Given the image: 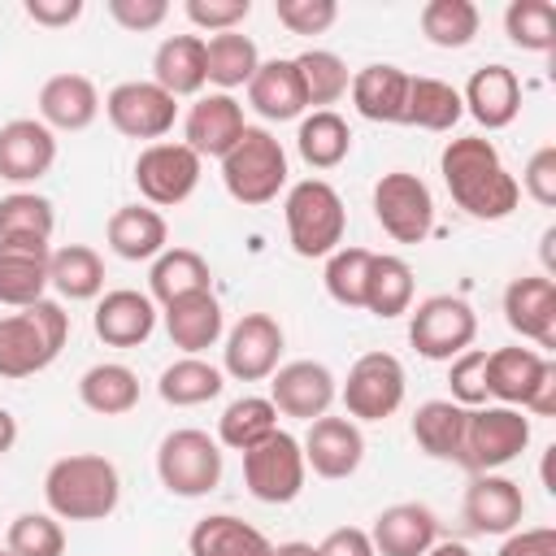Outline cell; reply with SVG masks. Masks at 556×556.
<instances>
[{
	"label": "cell",
	"mask_w": 556,
	"mask_h": 556,
	"mask_svg": "<svg viewBox=\"0 0 556 556\" xmlns=\"http://www.w3.org/2000/svg\"><path fill=\"white\" fill-rule=\"evenodd\" d=\"M439 169H443V182L452 191V200L478 217V222H500L517 208L521 200V187L517 178L508 174V165L500 161L495 143L482 139V135H460L443 148L439 156Z\"/></svg>",
	"instance_id": "6da1fadb"
},
{
	"label": "cell",
	"mask_w": 556,
	"mask_h": 556,
	"mask_svg": "<svg viewBox=\"0 0 556 556\" xmlns=\"http://www.w3.org/2000/svg\"><path fill=\"white\" fill-rule=\"evenodd\" d=\"M43 500L56 521H104L122 500V478L109 456L74 452L43 473Z\"/></svg>",
	"instance_id": "7a4b0ae2"
},
{
	"label": "cell",
	"mask_w": 556,
	"mask_h": 556,
	"mask_svg": "<svg viewBox=\"0 0 556 556\" xmlns=\"http://www.w3.org/2000/svg\"><path fill=\"white\" fill-rule=\"evenodd\" d=\"M70 339V313L56 300H35L0 317V378H30L48 369Z\"/></svg>",
	"instance_id": "3957f363"
},
{
	"label": "cell",
	"mask_w": 556,
	"mask_h": 556,
	"mask_svg": "<svg viewBox=\"0 0 556 556\" xmlns=\"http://www.w3.org/2000/svg\"><path fill=\"white\" fill-rule=\"evenodd\" d=\"M282 217H287V239L300 256H330L343 243L348 230V208L339 200V191L326 178H304L287 191L282 200Z\"/></svg>",
	"instance_id": "277c9868"
},
{
	"label": "cell",
	"mask_w": 556,
	"mask_h": 556,
	"mask_svg": "<svg viewBox=\"0 0 556 556\" xmlns=\"http://www.w3.org/2000/svg\"><path fill=\"white\" fill-rule=\"evenodd\" d=\"M222 182L239 204H269L287 187V152L265 126H248L222 156Z\"/></svg>",
	"instance_id": "5b68a950"
},
{
	"label": "cell",
	"mask_w": 556,
	"mask_h": 556,
	"mask_svg": "<svg viewBox=\"0 0 556 556\" xmlns=\"http://www.w3.org/2000/svg\"><path fill=\"white\" fill-rule=\"evenodd\" d=\"M530 447V417H521V408L508 404H482L469 408L465 421V443H460V460L469 473H495L508 460H517Z\"/></svg>",
	"instance_id": "8992f818"
},
{
	"label": "cell",
	"mask_w": 556,
	"mask_h": 556,
	"mask_svg": "<svg viewBox=\"0 0 556 556\" xmlns=\"http://www.w3.org/2000/svg\"><path fill=\"white\" fill-rule=\"evenodd\" d=\"M156 473L165 491L182 500H200L222 482V447L204 430H191V426L169 430L156 447Z\"/></svg>",
	"instance_id": "52a82bcc"
},
{
	"label": "cell",
	"mask_w": 556,
	"mask_h": 556,
	"mask_svg": "<svg viewBox=\"0 0 556 556\" xmlns=\"http://www.w3.org/2000/svg\"><path fill=\"white\" fill-rule=\"evenodd\" d=\"M408 343L426 361H452L460 356L478 334V313L460 295H426L417 308H408Z\"/></svg>",
	"instance_id": "ba28073f"
},
{
	"label": "cell",
	"mask_w": 556,
	"mask_h": 556,
	"mask_svg": "<svg viewBox=\"0 0 556 556\" xmlns=\"http://www.w3.org/2000/svg\"><path fill=\"white\" fill-rule=\"evenodd\" d=\"M304 447L287 430H274L269 439L243 452V482L261 504H291L304 491Z\"/></svg>",
	"instance_id": "9c48e42d"
},
{
	"label": "cell",
	"mask_w": 556,
	"mask_h": 556,
	"mask_svg": "<svg viewBox=\"0 0 556 556\" xmlns=\"http://www.w3.org/2000/svg\"><path fill=\"white\" fill-rule=\"evenodd\" d=\"M374 217L395 243H421L434 230V195L417 174L391 169L374 182Z\"/></svg>",
	"instance_id": "30bf717a"
},
{
	"label": "cell",
	"mask_w": 556,
	"mask_h": 556,
	"mask_svg": "<svg viewBox=\"0 0 556 556\" xmlns=\"http://www.w3.org/2000/svg\"><path fill=\"white\" fill-rule=\"evenodd\" d=\"M404 404V365L391 352H365L343 382V408L352 421H387Z\"/></svg>",
	"instance_id": "8fae6325"
},
{
	"label": "cell",
	"mask_w": 556,
	"mask_h": 556,
	"mask_svg": "<svg viewBox=\"0 0 556 556\" xmlns=\"http://www.w3.org/2000/svg\"><path fill=\"white\" fill-rule=\"evenodd\" d=\"M135 187L152 208H174L200 187V156L187 143H148L135 156Z\"/></svg>",
	"instance_id": "7c38bea8"
},
{
	"label": "cell",
	"mask_w": 556,
	"mask_h": 556,
	"mask_svg": "<svg viewBox=\"0 0 556 556\" xmlns=\"http://www.w3.org/2000/svg\"><path fill=\"white\" fill-rule=\"evenodd\" d=\"M104 113H109V122H113L117 135L161 143V139L174 130L178 104H174V96L161 91L152 78H135V83H117V87L104 96Z\"/></svg>",
	"instance_id": "4fadbf2b"
},
{
	"label": "cell",
	"mask_w": 556,
	"mask_h": 556,
	"mask_svg": "<svg viewBox=\"0 0 556 556\" xmlns=\"http://www.w3.org/2000/svg\"><path fill=\"white\" fill-rule=\"evenodd\" d=\"M278 356H282V326L269 313H243L230 326L226 348H222V365L239 382L269 378L278 369Z\"/></svg>",
	"instance_id": "5bb4252c"
},
{
	"label": "cell",
	"mask_w": 556,
	"mask_h": 556,
	"mask_svg": "<svg viewBox=\"0 0 556 556\" xmlns=\"http://www.w3.org/2000/svg\"><path fill=\"white\" fill-rule=\"evenodd\" d=\"M339 387L334 374L321 361H287L269 374V404L282 417H300V421H317L330 413Z\"/></svg>",
	"instance_id": "9a60e30c"
},
{
	"label": "cell",
	"mask_w": 556,
	"mask_h": 556,
	"mask_svg": "<svg viewBox=\"0 0 556 556\" xmlns=\"http://www.w3.org/2000/svg\"><path fill=\"white\" fill-rule=\"evenodd\" d=\"M304 465L317 473V478H352L365 460V434L352 417H317L308 421V434H304Z\"/></svg>",
	"instance_id": "2e32d148"
},
{
	"label": "cell",
	"mask_w": 556,
	"mask_h": 556,
	"mask_svg": "<svg viewBox=\"0 0 556 556\" xmlns=\"http://www.w3.org/2000/svg\"><path fill=\"white\" fill-rule=\"evenodd\" d=\"M504 321L534 339L539 348H556V282L552 274H521L504 287Z\"/></svg>",
	"instance_id": "e0dca14e"
},
{
	"label": "cell",
	"mask_w": 556,
	"mask_h": 556,
	"mask_svg": "<svg viewBox=\"0 0 556 556\" xmlns=\"http://www.w3.org/2000/svg\"><path fill=\"white\" fill-rule=\"evenodd\" d=\"M248 130V122H243V104L235 100V96H226V91H213V96H200L195 104H191V113H187V122H182V143L204 161V156H226L235 143H239V135Z\"/></svg>",
	"instance_id": "ac0fdd59"
},
{
	"label": "cell",
	"mask_w": 556,
	"mask_h": 556,
	"mask_svg": "<svg viewBox=\"0 0 556 556\" xmlns=\"http://www.w3.org/2000/svg\"><path fill=\"white\" fill-rule=\"evenodd\" d=\"M460 513H465L469 530H478V534H513V530H521L526 495L504 473H473V482L465 486Z\"/></svg>",
	"instance_id": "d6986e66"
},
{
	"label": "cell",
	"mask_w": 556,
	"mask_h": 556,
	"mask_svg": "<svg viewBox=\"0 0 556 556\" xmlns=\"http://www.w3.org/2000/svg\"><path fill=\"white\" fill-rule=\"evenodd\" d=\"M56 161V135L39 117H13L0 126V178L35 182Z\"/></svg>",
	"instance_id": "ffe728a7"
},
{
	"label": "cell",
	"mask_w": 556,
	"mask_h": 556,
	"mask_svg": "<svg viewBox=\"0 0 556 556\" xmlns=\"http://www.w3.org/2000/svg\"><path fill=\"white\" fill-rule=\"evenodd\" d=\"M374 556H426L439 543V517L426 504H391L374 517L369 530Z\"/></svg>",
	"instance_id": "44dd1931"
},
{
	"label": "cell",
	"mask_w": 556,
	"mask_h": 556,
	"mask_svg": "<svg viewBox=\"0 0 556 556\" xmlns=\"http://www.w3.org/2000/svg\"><path fill=\"white\" fill-rule=\"evenodd\" d=\"M460 104H465V113H473L478 126L504 130V126H513L517 113H521V83H517V74H513L508 65H482V70H473V78L465 83Z\"/></svg>",
	"instance_id": "7402d4cb"
},
{
	"label": "cell",
	"mask_w": 556,
	"mask_h": 556,
	"mask_svg": "<svg viewBox=\"0 0 556 556\" xmlns=\"http://www.w3.org/2000/svg\"><path fill=\"white\" fill-rule=\"evenodd\" d=\"M91 326H96V334L109 348H139V343H148V334L156 326V304L143 291L117 287V291H104L100 295Z\"/></svg>",
	"instance_id": "603a6c76"
},
{
	"label": "cell",
	"mask_w": 556,
	"mask_h": 556,
	"mask_svg": "<svg viewBox=\"0 0 556 556\" xmlns=\"http://www.w3.org/2000/svg\"><path fill=\"white\" fill-rule=\"evenodd\" d=\"M48 261L52 248L35 239H4L0 243V304L26 308L48 291Z\"/></svg>",
	"instance_id": "cb8c5ba5"
},
{
	"label": "cell",
	"mask_w": 556,
	"mask_h": 556,
	"mask_svg": "<svg viewBox=\"0 0 556 556\" xmlns=\"http://www.w3.org/2000/svg\"><path fill=\"white\" fill-rule=\"evenodd\" d=\"M100 113V91L87 74H52L39 87V122L48 130H87Z\"/></svg>",
	"instance_id": "d4e9b609"
},
{
	"label": "cell",
	"mask_w": 556,
	"mask_h": 556,
	"mask_svg": "<svg viewBox=\"0 0 556 556\" xmlns=\"http://www.w3.org/2000/svg\"><path fill=\"white\" fill-rule=\"evenodd\" d=\"M248 104L265 122H291V117H300L308 104H304V87H300L295 61L291 56L261 61L256 74H252V83H248Z\"/></svg>",
	"instance_id": "484cf974"
},
{
	"label": "cell",
	"mask_w": 556,
	"mask_h": 556,
	"mask_svg": "<svg viewBox=\"0 0 556 556\" xmlns=\"http://www.w3.org/2000/svg\"><path fill=\"white\" fill-rule=\"evenodd\" d=\"M109 248L122 261H156L169 243V226L152 204H122L109 217Z\"/></svg>",
	"instance_id": "4316f807"
},
{
	"label": "cell",
	"mask_w": 556,
	"mask_h": 556,
	"mask_svg": "<svg viewBox=\"0 0 556 556\" xmlns=\"http://www.w3.org/2000/svg\"><path fill=\"white\" fill-rule=\"evenodd\" d=\"M348 91H352V104L365 122H400L404 117V96H408V74L400 65L374 61V65L352 74Z\"/></svg>",
	"instance_id": "83f0119b"
},
{
	"label": "cell",
	"mask_w": 556,
	"mask_h": 556,
	"mask_svg": "<svg viewBox=\"0 0 556 556\" xmlns=\"http://www.w3.org/2000/svg\"><path fill=\"white\" fill-rule=\"evenodd\" d=\"M222 304L213 291H195V295H182L174 304H165V330H169V343L182 348L187 356H200L204 348H213L222 339Z\"/></svg>",
	"instance_id": "f1b7e54d"
},
{
	"label": "cell",
	"mask_w": 556,
	"mask_h": 556,
	"mask_svg": "<svg viewBox=\"0 0 556 556\" xmlns=\"http://www.w3.org/2000/svg\"><path fill=\"white\" fill-rule=\"evenodd\" d=\"M152 83L161 91L178 96H200V87L208 83L204 74V39L200 35H169L161 39L156 56H152Z\"/></svg>",
	"instance_id": "f546056e"
},
{
	"label": "cell",
	"mask_w": 556,
	"mask_h": 556,
	"mask_svg": "<svg viewBox=\"0 0 556 556\" xmlns=\"http://www.w3.org/2000/svg\"><path fill=\"white\" fill-rule=\"evenodd\" d=\"M547 369V356L534 352V348H500V352H486V395H495L500 404L508 408H526L530 391L539 387Z\"/></svg>",
	"instance_id": "4dcf8cb0"
},
{
	"label": "cell",
	"mask_w": 556,
	"mask_h": 556,
	"mask_svg": "<svg viewBox=\"0 0 556 556\" xmlns=\"http://www.w3.org/2000/svg\"><path fill=\"white\" fill-rule=\"evenodd\" d=\"M465 421H469V408H460L456 400H426L413 413V439L434 460H460Z\"/></svg>",
	"instance_id": "1f68e13d"
},
{
	"label": "cell",
	"mask_w": 556,
	"mask_h": 556,
	"mask_svg": "<svg viewBox=\"0 0 556 556\" xmlns=\"http://www.w3.org/2000/svg\"><path fill=\"white\" fill-rule=\"evenodd\" d=\"M187 547H191V556H269L274 543L256 526H248L243 517L213 513V517L195 521Z\"/></svg>",
	"instance_id": "d6a6232c"
},
{
	"label": "cell",
	"mask_w": 556,
	"mask_h": 556,
	"mask_svg": "<svg viewBox=\"0 0 556 556\" xmlns=\"http://www.w3.org/2000/svg\"><path fill=\"white\" fill-rule=\"evenodd\" d=\"M465 104L460 91L443 78H413L408 74V96H404V117L400 126H421V130H452L460 122Z\"/></svg>",
	"instance_id": "836d02e7"
},
{
	"label": "cell",
	"mask_w": 556,
	"mask_h": 556,
	"mask_svg": "<svg viewBox=\"0 0 556 556\" xmlns=\"http://www.w3.org/2000/svg\"><path fill=\"white\" fill-rule=\"evenodd\" d=\"M78 400L100 413V417H122L139 404V374L117 365V361H104V365H91L83 378H78Z\"/></svg>",
	"instance_id": "e575fe53"
},
{
	"label": "cell",
	"mask_w": 556,
	"mask_h": 556,
	"mask_svg": "<svg viewBox=\"0 0 556 556\" xmlns=\"http://www.w3.org/2000/svg\"><path fill=\"white\" fill-rule=\"evenodd\" d=\"M256 65H261V52H256V43H252L248 35L222 30V35H208V39H204V74H208V83H217L226 96H230L235 87H248L252 74H256Z\"/></svg>",
	"instance_id": "d590c367"
},
{
	"label": "cell",
	"mask_w": 556,
	"mask_h": 556,
	"mask_svg": "<svg viewBox=\"0 0 556 556\" xmlns=\"http://www.w3.org/2000/svg\"><path fill=\"white\" fill-rule=\"evenodd\" d=\"M295 148H300L304 165H313V169H334V165H343L348 152H352V130H348V122H343L334 109H313L308 117H300Z\"/></svg>",
	"instance_id": "8d00e7d4"
},
{
	"label": "cell",
	"mask_w": 556,
	"mask_h": 556,
	"mask_svg": "<svg viewBox=\"0 0 556 556\" xmlns=\"http://www.w3.org/2000/svg\"><path fill=\"white\" fill-rule=\"evenodd\" d=\"M213 274H208V261L191 248H165L156 261H152V274H148V287H152V300L161 304H174L182 295H195V291H208Z\"/></svg>",
	"instance_id": "74e56055"
},
{
	"label": "cell",
	"mask_w": 556,
	"mask_h": 556,
	"mask_svg": "<svg viewBox=\"0 0 556 556\" xmlns=\"http://www.w3.org/2000/svg\"><path fill=\"white\" fill-rule=\"evenodd\" d=\"M365 308L374 317H400L413 308V269L404 256L391 252H374L369 261V278H365Z\"/></svg>",
	"instance_id": "f35d334b"
},
{
	"label": "cell",
	"mask_w": 556,
	"mask_h": 556,
	"mask_svg": "<svg viewBox=\"0 0 556 556\" xmlns=\"http://www.w3.org/2000/svg\"><path fill=\"white\" fill-rule=\"evenodd\" d=\"M48 287H56L65 300H96L104 291V261L87 243L56 248L48 261Z\"/></svg>",
	"instance_id": "ab89813d"
},
{
	"label": "cell",
	"mask_w": 556,
	"mask_h": 556,
	"mask_svg": "<svg viewBox=\"0 0 556 556\" xmlns=\"http://www.w3.org/2000/svg\"><path fill=\"white\" fill-rule=\"evenodd\" d=\"M222 387H226V382H222V369L208 365V361H200V356H182V361L165 365V369H161V382H156L161 400L174 404V408L208 404V400L222 395Z\"/></svg>",
	"instance_id": "60d3db41"
},
{
	"label": "cell",
	"mask_w": 556,
	"mask_h": 556,
	"mask_svg": "<svg viewBox=\"0 0 556 556\" xmlns=\"http://www.w3.org/2000/svg\"><path fill=\"white\" fill-rule=\"evenodd\" d=\"M278 430V408L269 404V395H239L226 404V413L217 417V443L248 452L261 439H269Z\"/></svg>",
	"instance_id": "b9f144b4"
},
{
	"label": "cell",
	"mask_w": 556,
	"mask_h": 556,
	"mask_svg": "<svg viewBox=\"0 0 556 556\" xmlns=\"http://www.w3.org/2000/svg\"><path fill=\"white\" fill-rule=\"evenodd\" d=\"M295 61V74H300V87H304V104L313 109H330L334 100H343L348 96V83H352V74H348V65H343V56H334V52H326V48H308V52H300V56H291Z\"/></svg>",
	"instance_id": "7bdbcfd3"
},
{
	"label": "cell",
	"mask_w": 556,
	"mask_h": 556,
	"mask_svg": "<svg viewBox=\"0 0 556 556\" xmlns=\"http://www.w3.org/2000/svg\"><path fill=\"white\" fill-rule=\"evenodd\" d=\"M478 4L473 0H426L421 4V35L434 48H465L478 35Z\"/></svg>",
	"instance_id": "ee69618b"
},
{
	"label": "cell",
	"mask_w": 556,
	"mask_h": 556,
	"mask_svg": "<svg viewBox=\"0 0 556 556\" xmlns=\"http://www.w3.org/2000/svg\"><path fill=\"white\" fill-rule=\"evenodd\" d=\"M504 35L521 52H552L556 48V4L552 0H513L504 9Z\"/></svg>",
	"instance_id": "f6af8a7d"
},
{
	"label": "cell",
	"mask_w": 556,
	"mask_h": 556,
	"mask_svg": "<svg viewBox=\"0 0 556 556\" xmlns=\"http://www.w3.org/2000/svg\"><path fill=\"white\" fill-rule=\"evenodd\" d=\"M52 226H56V213H52V200L35 195V191H13L0 200V243L4 239H35V243H48L52 239Z\"/></svg>",
	"instance_id": "bcb514c9"
},
{
	"label": "cell",
	"mask_w": 556,
	"mask_h": 556,
	"mask_svg": "<svg viewBox=\"0 0 556 556\" xmlns=\"http://www.w3.org/2000/svg\"><path fill=\"white\" fill-rule=\"evenodd\" d=\"M369 248H334L326 256V291L343 308H365V278H369Z\"/></svg>",
	"instance_id": "7dc6e473"
},
{
	"label": "cell",
	"mask_w": 556,
	"mask_h": 556,
	"mask_svg": "<svg viewBox=\"0 0 556 556\" xmlns=\"http://www.w3.org/2000/svg\"><path fill=\"white\" fill-rule=\"evenodd\" d=\"M4 547L13 556H65V530L52 513H17L9 521Z\"/></svg>",
	"instance_id": "c3c4849f"
},
{
	"label": "cell",
	"mask_w": 556,
	"mask_h": 556,
	"mask_svg": "<svg viewBox=\"0 0 556 556\" xmlns=\"http://www.w3.org/2000/svg\"><path fill=\"white\" fill-rule=\"evenodd\" d=\"M447 387H452V400L460 408H482L486 404V352L482 348H465L460 356H452Z\"/></svg>",
	"instance_id": "681fc988"
},
{
	"label": "cell",
	"mask_w": 556,
	"mask_h": 556,
	"mask_svg": "<svg viewBox=\"0 0 556 556\" xmlns=\"http://www.w3.org/2000/svg\"><path fill=\"white\" fill-rule=\"evenodd\" d=\"M274 13L291 35H321L334 26L339 4L334 0H274Z\"/></svg>",
	"instance_id": "f907efd6"
},
{
	"label": "cell",
	"mask_w": 556,
	"mask_h": 556,
	"mask_svg": "<svg viewBox=\"0 0 556 556\" xmlns=\"http://www.w3.org/2000/svg\"><path fill=\"white\" fill-rule=\"evenodd\" d=\"M182 13L191 17V26L222 35V30H239V22H248L252 0H187Z\"/></svg>",
	"instance_id": "816d5d0a"
},
{
	"label": "cell",
	"mask_w": 556,
	"mask_h": 556,
	"mask_svg": "<svg viewBox=\"0 0 556 556\" xmlns=\"http://www.w3.org/2000/svg\"><path fill=\"white\" fill-rule=\"evenodd\" d=\"M517 187H526V195H530L534 204H543V208L556 204V143H543V148L526 161Z\"/></svg>",
	"instance_id": "f5cc1de1"
},
{
	"label": "cell",
	"mask_w": 556,
	"mask_h": 556,
	"mask_svg": "<svg viewBox=\"0 0 556 556\" xmlns=\"http://www.w3.org/2000/svg\"><path fill=\"white\" fill-rule=\"evenodd\" d=\"M109 17L126 30H156L169 17L165 0H109Z\"/></svg>",
	"instance_id": "db71d44e"
},
{
	"label": "cell",
	"mask_w": 556,
	"mask_h": 556,
	"mask_svg": "<svg viewBox=\"0 0 556 556\" xmlns=\"http://www.w3.org/2000/svg\"><path fill=\"white\" fill-rule=\"evenodd\" d=\"M495 556H556V530L534 526V530H513Z\"/></svg>",
	"instance_id": "11a10c76"
},
{
	"label": "cell",
	"mask_w": 556,
	"mask_h": 556,
	"mask_svg": "<svg viewBox=\"0 0 556 556\" xmlns=\"http://www.w3.org/2000/svg\"><path fill=\"white\" fill-rule=\"evenodd\" d=\"M22 9L35 26H48V30H61L83 17V0H26Z\"/></svg>",
	"instance_id": "9f6ffc18"
},
{
	"label": "cell",
	"mask_w": 556,
	"mask_h": 556,
	"mask_svg": "<svg viewBox=\"0 0 556 556\" xmlns=\"http://www.w3.org/2000/svg\"><path fill=\"white\" fill-rule=\"evenodd\" d=\"M317 556H374L369 530H361V526H339V530H330V534L317 543Z\"/></svg>",
	"instance_id": "6f0895ef"
},
{
	"label": "cell",
	"mask_w": 556,
	"mask_h": 556,
	"mask_svg": "<svg viewBox=\"0 0 556 556\" xmlns=\"http://www.w3.org/2000/svg\"><path fill=\"white\" fill-rule=\"evenodd\" d=\"M526 413H534V417H552V413H556V361H547L539 387H534L530 400H526Z\"/></svg>",
	"instance_id": "680465c9"
},
{
	"label": "cell",
	"mask_w": 556,
	"mask_h": 556,
	"mask_svg": "<svg viewBox=\"0 0 556 556\" xmlns=\"http://www.w3.org/2000/svg\"><path fill=\"white\" fill-rule=\"evenodd\" d=\"M13 443H17V417L9 408H0V456L13 452Z\"/></svg>",
	"instance_id": "91938a15"
},
{
	"label": "cell",
	"mask_w": 556,
	"mask_h": 556,
	"mask_svg": "<svg viewBox=\"0 0 556 556\" xmlns=\"http://www.w3.org/2000/svg\"><path fill=\"white\" fill-rule=\"evenodd\" d=\"M269 556H317V547H313V543H300V539H291V543H278V547H269Z\"/></svg>",
	"instance_id": "94428289"
},
{
	"label": "cell",
	"mask_w": 556,
	"mask_h": 556,
	"mask_svg": "<svg viewBox=\"0 0 556 556\" xmlns=\"http://www.w3.org/2000/svg\"><path fill=\"white\" fill-rule=\"evenodd\" d=\"M426 556H469V547L465 543H434Z\"/></svg>",
	"instance_id": "6125c7cd"
},
{
	"label": "cell",
	"mask_w": 556,
	"mask_h": 556,
	"mask_svg": "<svg viewBox=\"0 0 556 556\" xmlns=\"http://www.w3.org/2000/svg\"><path fill=\"white\" fill-rule=\"evenodd\" d=\"M0 556H13V552H9V547H0Z\"/></svg>",
	"instance_id": "be15d7a7"
}]
</instances>
